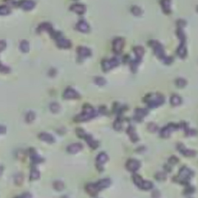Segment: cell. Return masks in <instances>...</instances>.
<instances>
[{
    "label": "cell",
    "instance_id": "obj_1",
    "mask_svg": "<svg viewBox=\"0 0 198 198\" xmlns=\"http://www.w3.org/2000/svg\"><path fill=\"white\" fill-rule=\"evenodd\" d=\"M95 111L93 107L90 105L87 104L83 106V112L75 117V120L77 122L85 121L92 119L95 116Z\"/></svg>",
    "mask_w": 198,
    "mask_h": 198
},
{
    "label": "cell",
    "instance_id": "obj_2",
    "mask_svg": "<svg viewBox=\"0 0 198 198\" xmlns=\"http://www.w3.org/2000/svg\"><path fill=\"white\" fill-rule=\"evenodd\" d=\"M146 103L151 108L156 107L164 103V98L163 96L159 94H151L146 96Z\"/></svg>",
    "mask_w": 198,
    "mask_h": 198
},
{
    "label": "cell",
    "instance_id": "obj_3",
    "mask_svg": "<svg viewBox=\"0 0 198 198\" xmlns=\"http://www.w3.org/2000/svg\"><path fill=\"white\" fill-rule=\"evenodd\" d=\"M179 128L178 125L176 124H169L166 127L163 128L160 131V135L163 138H167L170 136L171 132Z\"/></svg>",
    "mask_w": 198,
    "mask_h": 198
},
{
    "label": "cell",
    "instance_id": "obj_4",
    "mask_svg": "<svg viewBox=\"0 0 198 198\" xmlns=\"http://www.w3.org/2000/svg\"><path fill=\"white\" fill-rule=\"evenodd\" d=\"M151 44V46H152V47L153 48L154 52L156 55H157L158 57L161 59L164 58V52L161 45L157 41H152Z\"/></svg>",
    "mask_w": 198,
    "mask_h": 198
},
{
    "label": "cell",
    "instance_id": "obj_5",
    "mask_svg": "<svg viewBox=\"0 0 198 198\" xmlns=\"http://www.w3.org/2000/svg\"><path fill=\"white\" fill-rule=\"evenodd\" d=\"M119 65V62L116 59H112L110 60H105L102 63L103 70L106 72Z\"/></svg>",
    "mask_w": 198,
    "mask_h": 198
},
{
    "label": "cell",
    "instance_id": "obj_6",
    "mask_svg": "<svg viewBox=\"0 0 198 198\" xmlns=\"http://www.w3.org/2000/svg\"><path fill=\"white\" fill-rule=\"evenodd\" d=\"M141 164L139 161L135 159H130L126 163V168L130 172H135L139 169Z\"/></svg>",
    "mask_w": 198,
    "mask_h": 198
},
{
    "label": "cell",
    "instance_id": "obj_7",
    "mask_svg": "<svg viewBox=\"0 0 198 198\" xmlns=\"http://www.w3.org/2000/svg\"><path fill=\"white\" fill-rule=\"evenodd\" d=\"M35 2L32 0H22L19 4V6L25 11H30L35 7Z\"/></svg>",
    "mask_w": 198,
    "mask_h": 198
},
{
    "label": "cell",
    "instance_id": "obj_8",
    "mask_svg": "<svg viewBox=\"0 0 198 198\" xmlns=\"http://www.w3.org/2000/svg\"><path fill=\"white\" fill-rule=\"evenodd\" d=\"M65 99H76L80 97V95L76 90L72 88H67L64 94Z\"/></svg>",
    "mask_w": 198,
    "mask_h": 198
},
{
    "label": "cell",
    "instance_id": "obj_9",
    "mask_svg": "<svg viewBox=\"0 0 198 198\" xmlns=\"http://www.w3.org/2000/svg\"><path fill=\"white\" fill-rule=\"evenodd\" d=\"M124 45V41L121 38H118L114 40L113 47V50L116 53H120Z\"/></svg>",
    "mask_w": 198,
    "mask_h": 198
},
{
    "label": "cell",
    "instance_id": "obj_10",
    "mask_svg": "<svg viewBox=\"0 0 198 198\" xmlns=\"http://www.w3.org/2000/svg\"><path fill=\"white\" fill-rule=\"evenodd\" d=\"M56 40H57L56 45L60 48H64V49L69 48L72 45L71 42L69 40L64 39L61 37L57 39Z\"/></svg>",
    "mask_w": 198,
    "mask_h": 198
},
{
    "label": "cell",
    "instance_id": "obj_11",
    "mask_svg": "<svg viewBox=\"0 0 198 198\" xmlns=\"http://www.w3.org/2000/svg\"><path fill=\"white\" fill-rule=\"evenodd\" d=\"M179 175L184 180H185L186 183L187 180L193 175V172L185 167L180 170V172H179Z\"/></svg>",
    "mask_w": 198,
    "mask_h": 198
},
{
    "label": "cell",
    "instance_id": "obj_12",
    "mask_svg": "<svg viewBox=\"0 0 198 198\" xmlns=\"http://www.w3.org/2000/svg\"><path fill=\"white\" fill-rule=\"evenodd\" d=\"M39 33H41L43 31H48L50 34H51V36L53 34V33H55V31L53 30V26L49 23H41L40 26L38 27L37 29Z\"/></svg>",
    "mask_w": 198,
    "mask_h": 198
},
{
    "label": "cell",
    "instance_id": "obj_13",
    "mask_svg": "<svg viewBox=\"0 0 198 198\" xmlns=\"http://www.w3.org/2000/svg\"><path fill=\"white\" fill-rule=\"evenodd\" d=\"M83 149V145L80 143L72 144L67 148V151L72 154H75L79 152Z\"/></svg>",
    "mask_w": 198,
    "mask_h": 198
},
{
    "label": "cell",
    "instance_id": "obj_14",
    "mask_svg": "<svg viewBox=\"0 0 198 198\" xmlns=\"http://www.w3.org/2000/svg\"><path fill=\"white\" fill-rule=\"evenodd\" d=\"M39 137L41 140L45 141L46 142L52 144L55 142V138L52 135L46 133V132H42L39 134Z\"/></svg>",
    "mask_w": 198,
    "mask_h": 198
},
{
    "label": "cell",
    "instance_id": "obj_15",
    "mask_svg": "<svg viewBox=\"0 0 198 198\" xmlns=\"http://www.w3.org/2000/svg\"><path fill=\"white\" fill-rule=\"evenodd\" d=\"M70 10L77 14L83 15V13H85L86 8L84 5L81 4H74L71 6Z\"/></svg>",
    "mask_w": 198,
    "mask_h": 198
},
{
    "label": "cell",
    "instance_id": "obj_16",
    "mask_svg": "<svg viewBox=\"0 0 198 198\" xmlns=\"http://www.w3.org/2000/svg\"><path fill=\"white\" fill-rule=\"evenodd\" d=\"M110 184H111V181L109 179H103L102 180L99 181L97 183L95 184L97 189L98 190V191H99L104 188H106L109 187L110 185Z\"/></svg>",
    "mask_w": 198,
    "mask_h": 198
},
{
    "label": "cell",
    "instance_id": "obj_17",
    "mask_svg": "<svg viewBox=\"0 0 198 198\" xmlns=\"http://www.w3.org/2000/svg\"><path fill=\"white\" fill-rule=\"evenodd\" d=\"M86 191L91 196L95 197L98 194V190L97 189L95 184H88L85 186Z\"/></svg>",
    "mask_w": 198,
    "mask_h": 198
},
{
    "label": "cell",
    "instance_id": "obj_18",
    "mask_svg": "<svg viewBox=\"0 0 198 198\" xmlns=\"http://www.w3.org/2000/svg\"><path fill=\"white\" fill-rule=\"evenodd\" d=\"M77 28L79 31L83 33H87L90 30V27L88 25L84 20L80 21L77 25Z\"/></svg>",
    "mask_w": 198,
    "mask_h": 198
},
{
    "label": "cell",
    "instance_id": "obj_19",
    "mask_svg": "<svg viewBox=\"0 0 198 198\" xmlns=\"http://www.w3.org/2000/svg\"><path fill=\"white\" fill-rule=\"evenodd\" d=\"M77 53H79V55L80 56L84 57V58L89 56L91 54V51L88 48H87L86 47H79L77 49Z\"/></svg>",
    "mask_w": 198,
    "mask_h": 198
},
{
    "label": "cell",
    "instance_id": "obj_20",
    "mask_svg": "<svg viewBox=\"0 0 198 198\" xmlns=\"http://www.w3.org/2000/svg\"><path fill=\"white\" fill-rule=\"evenodd\" d=\"M84 138L85 139V140L87 142L88 145L90 146L91 148L96 149V148H98V142H96V141H95V140H93L91 135H87L86 134V135L85 136V137Z\"/></svg>",
    "mask_w": 198,
    "mask_h": 198
},
{
    "label": "cell",
    "instance_id": "obj_21",
    "mask_svg": "<svg viewBox=\"0 0 198 198\" xmlns=\"http://www.w3.org/2000/svg\"><path fill=\"white\" fill-rule=\"evenodd\" d=\"M170 0H161V5L163 11L166 13H169L171 11L170 8Z\"/></svg>",
    "mask_w": 198,
    "mask_h": 198
},
{
    "label": "cell",
    "instance_id": "obj_22",
    "mask_svg": "<svg viewBox=\"0 0 198 198\" xmlns=\"http://www.w3.org/2000/svg\"><path fill=\"white\" fill-rule=\"evenodd\" d=\"M108 160L107 155L104 152H102L98 155L96 158V161L98 163V166H101L102 164H104Z\"/></svg>",
    "mask_w": 198,
    "mask_h": 198
},
{
    "label": "cell",
    "instance_id": "obj_23",
    "mask_svg": "<svg viewBox=\"0 0 198 198\" xmlns=\"http://www.w3.org/2000/svg\"><path fill=\"white\" fill-rule=\"evenodd\" d=\"M132 179H133V181L135 184V185L141 189L142 186L143 185V183H144V181L142 180V178H141V177L138 174H134L132 176Z\"/></svg>",
    "mask_w": 198,
    "mask_h": 198
},
{
    "label": "cell",
    "instance_id": "obj_24",
    "mask_svg": "<svg viewBox=\"0 0 198 198\" xmlns=\"http://www.w3.org/2000/svg\"><path fill=\"white\" fill-rule=\"evenodd\" d=\"M20 49L23 53L28 52L30 46L28 41H27L26 40H23L20 44Z\"/></svg>",
    "mask_w": 198,
    "mask_h": 198
},
{
    "label": "cell",
    "instance_id": "obj_25",
    "mask_svg": "<svg viewBox=\"0 0 198 198\" xmlns=\"http://www.w3.org/2000/svg\"><path fill=\"white\" fill-rule=\"evenodd\" d=\"M180 150L181 153L186 156H194L196 155V152L194 151L185 149L184 147H180Z\"/></svg>",
    "mask_w": 198,
    "mask_h": 198
},
{
    "label": "cell",
    "instance_id": "obj_26",
    "mask_svg": "<svg viewBox=\"0 0 198 198\" xmlns=\"http://www.w3.org/2000/svg\"><path fill=\"white\" fill-rule=\"evenodd\" d=\"M181 99L178 95H173L170 99V103L172 105L177 106L181 104Z\"/></svg>",
    "mask_w": 198,
    "mask_h": 198
},
{
    "label": "cell",
    "instance_id": "obj_27",
    "mask_svg": "<svg viewBox=\"0 0 198 198\" xmlns=\"http://www.w3.org/2000/svg\"><path fill=\"white\" fill-rule=\"evenodd\" d=\"M127 132H128V134L130 135V138H131V139L132 140V141L133 142H136V141H138V137H137L136 133L135 132L134 129L133 127H130L128 129V130H127Z\"/></svg>",
    "mask_w": 198,
    "mask_h": 198
},
{
    "label": "cell",
    "instance_id": "obj_28",
    "mask_svg": "<svg viewBox=\"0 0 198 198\" xmlns=\"http://www.w3.org/2000/svg\"><path fill=\"white\" fill-rule=\"evenodd\" d=\"M134 53H135L136 56H137V58L138 59H141L142 58V56H143L144 53L143 48H142L141 47H136L135 48H134Z\"/></svg>",
    "mask_w": 198,
    "mask_h": 198
},
{
    "label": "cell",
    "instance_id": "obj_29",
    "mask_svg": "<svg viewBox=\"0 0 198 198\" xmlns=\"http://www.w3.org/2000/svg\"><path fill=\"white\" fill-rule=\"evenodd\" d=\"M148 114V111L144 109H138L136 110V116L137 118H143Z\"/></svg>",
    "mask_w": 198,
    "mask_h": 198
},
{
    "label": "cell",
    "instance_id": "obj_30",
    "mask_svg": "<svg viewBox=\"0 0 198 198\" xmlns=\"http://www.w3.org/2000/svg\"><path fill=\"white\" fill-rule=\"evenodd\" d=\"M178 55L181 58H185V56H186V51L185 47L183 44H181V45L180 46V47L178 50Z\"/></svg>",
    "mask_w": 198,
    "mask_h": 198
},
{
    "label": "cell",
    "instance_id": "obj_31",
    "mask_svg": "<svg viewBox=\"0 0 198 198\" xmlns=\"http://www.w3.org/2000/svg\"><path fill=\"white\" fill-rule=\"evenodd\" d=\"M11 12L9 8L5 5L0 6V15H7Z\"/></svg>",
    "mask_w": 198,
    "mask_h": 198
},
{
    "label": "cell",
    "instance_id": "obj_32",
    "mask_svg": "<svg viewBox=\"0 0 198 198\" xmlns=\"http://www.w3.org/2000/svg\"><path fill=\"white\" fill-rule=\"evenodd\" d=\"M50 109H51L52 112L54 113H58V112H59V110L61 109V106L58 103L54 102L50 105Z\"/></svg>",
    "mask_w": 198,
    "mask_h": 198
},
{
    "label": "cell",
    "instance_id": "obj_33",
    "mask_svg": "<svg viewBox=\"0 0 198 198\" xmlns=\"http://www.w3.org/2000/svg\"><path fill=\"white\" fill-rule=\"evenodd\" d=\"M53 188L58 191H62L63 190V189L64 188V184L61 181H56L53 183Z\"/></svg>",
    "mask_w": 198,
    "mask_h": 198
},
{
    "label": "cell",
    "instance_id": "obj_34",
    "mask_svg": "<svg viewBox=\"0 0 198 198\" xmlns=\"http://www.w3.org/2000/svg\"><path fill=\"white\" fill-rule=\"evenodd\" d=\"M36 115L35 113L33 112H30L27 114L26 116V120L27 123H31L35 119Z\"/></svg>",
    "mask_w": 198,
    "mask_h": 198
},
{
    "label": "cell",
    "instance_id": "obj_35",
    "mask_svg": "<svg viewBox=\"0 0 198 198\" xmlns=\"http://www.w3.org/2000/svg\"><path fill=\"white\" fill-rule=\"evenodd\" d=\"M40 177V172L37 170H33L31 172L30 174V180H37Z\"/></svg>",
    "mask_w": 198,
    "mask_h": 198
},
{
    "label": "cell",
    "instance_id": "obj_36",
    "mask_svg": "<svg viewBox=\"0 0 198 198\" xmlns=\"http://www.w3.org/2000/svg\"><path fill=\"white\" fill-rule=\"evenodd\" d=\"M176 84L178 87L182 88L185 87L186 84V81L183 79H178L176 81Z\"/></svg>",
    "mask_w": 198,
    "mask_h": 198
},
{
    "label": "cell",
    "instance_id": "obj_37",
    "mask_svg": "<svg viewBox=\"0 0 198 198\" xmlns=\"http://www.w3.org/2000/svg\"><path fill=\"white\" fill-rule=\"evenodd\" d=\"M10 72V69L8 67L2 65L0 62V72L3 73H8Z\"/></svg>",
    "mask_w": 198,
    "mask_h": 198
},
{
    "label": "cell",
    "instance_id": "obj_38",
    "mask_svg": "<svg viewBox=\"0 0 198 198\" xmlns=\"http://www.w3.org/2000/svg\"><path fill=\"white\" fill-rule=\"evenodd\" d=\"M95 81L99 85H104L106 83L105 80L102 77H97L95 79Z\"/></svg>",
    "mask_w": 198,
    "mask_h": 198
},
{
    "label": "cell",
    "instance_id": "obj_39",
    "mask_svg": "<svg viewBox=\"0 0 198 198\" xmlns=\"http://www.w3.org/2000/svg\"><path fill=\"white\" fill-rule=\"evenodd\" d=\"M132 13H134V15H136V16H139L141 14V9L139 7H136V6L132 7Z\"/></svg>",
    "mask_w": 198,
    "mask_h": 198
},
{
    "label": "cell",
    "instance_id": "obj_40",
    "mask_svg": "<svg viewBox=\"0 0 198 198\" xmlns=\"http://www.w3.org/2000/svg\"><path fill=\"white\" fill-rule=\"evenodd\" d=\"M76 132H77V135L80 138H84L85 136L86 135L85 132H84V131L83 129H77L76 130Z\"/></svg>",
    "mask_w": 198,
    "mask_h": 198
},
{
    "label": "cell",
    "instance_id": "obj_41",
    "mask_svg": "<svg viewBox=\"0 0 198 198\" xmlns=\"http://www.w3.org/2000/svg\"><path fill=\"white\" fill-rule=\"evenodd\" d=\"M156 178L158 179V180H164L166 178V176L164 173L161 172L157 174V175H156Z\"/></svg>",
    "mask_w": 198,
    "mask_h": 198
},
{
    "label": "cell",
    "instance_id": "obj_42",
    "mask_svg": "<svg viewBox=\"0 0 198 198\" xmlns=\"http://www.w3.org/2000/svg\"><path fill=\"white\" fill-rule=\"evenodd\" d=\"M121 123L120 120H117L115 123H114V128L117 130H120L121 129Z\"/></svg>",
    "mask_w": 198,
    "mask_h": 198
},
{
    "label": "cell",
    "instance_id": "obj_43",
    "mask_svg": "<svg viewBox=\"0 0 198 198\" xmlns=\"http://www.w3.org/2000/svg\"><path fill=\"white\" fill-rule=\"evenodd\" d=\"M148 129L152 132H154L155 131L157 130L158 129V127L156 125H155L153 123H151L149 126H148Z\"/></svg>",
    "mask_w": 198,
    "mask_h": 198
},
{
    "label": "cell",
    "instance_id": "obj_44",
    "mask_svg": "<svg viewBox=\"0 0 198 198\" xmlns=\"http://www.w3.org/2000/svg\"><path fill=\"white\" fill-rule=\"evenodd\" d=\"M6 46H7V44H6L5 41L3 40H1L0 41V52L4 50L6 48Z\"/></svg>",
    "mask_w": 198,
    "mask_h": 198
},
{
    "label": "cell",
    "instance_id": "obj_45",
    "mask_svg": "<svg viewBox=\"0 0 198 198\" xmlns=\"http://www.w3.org/2000/svg\"><path fill=\"white\" fill-rule=\"evenodd\" d=\"M178 161V159L175 156H172V158H170L169 159V162L172 164H174L177 163Z\"/></svg>",
    "mask_w": 198,
    "mask_h": 198
},
{
    "label": "cell",
    "instance_id": "obj_46",
    "mask_svg": "<svg viewBox=\"0 0 198 198\" xmlns=\"http://www.w3.org/2000/svg\"><path fill=\"white\" fill-rule=\"evenodd\" d=\"M5 132H6L5 127L0 126V134H4Z\"/></svg>",
    "mask_w": 198,
    "mask_h": 198
},
{
    "label": "cell",
    "instance_id": "obj_47",
    "mask_svg": "<svg viewBox=\"0 0 198 198\" xmlns=\"http://www.w3.org/2000/svg\"><path fill=\"white\" fill-rule=\"evenodd\" d=\"M2 170H3V169L2 167H0V175L2 174Z\"/></svg>",
    "mask_w": 198,
    "mask_h": 198
}]
</instances>
